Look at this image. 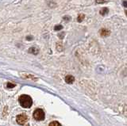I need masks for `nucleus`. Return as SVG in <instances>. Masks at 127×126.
Returning <instances> with one entry per match:
<instances>
[{
  "label": "nucleus",
  "mask_w": 127,
  "mask_h": 126,
  "mask_svg": "<svg viewBox=\"0 0 127 126\" xmlns=\"http://www.w3.org/2000/svg\"><path fill=\"white\" fill-rule=\"evenodd\" d=\"M33 117L37 121H43L45 119V113L41 109H37L33 113Z\"/></svg>",
  "instance_id": "2"
},
{
  "label": "nucleus",
  "mask_w": 127,
  "mask_h": 126,
  "mask_svg": "<svg viewBox=\"0 0 127 126\" xmlns=\"http://www.w3.org/2000/svg\"><path fill=\"white\" fill-rule=\"evenodd\" d=\"M14 84H10V83H8L7 84V87H14Z\"/></svg>",
  "instance_id": "11"
},
{
  "label": "nucleus",
  "mask_w": 127,
  "mask_h": 126,
  "mask_svg": "<svg viewBox=\"0 0 127 126\" xmlns=\"http://www.w3.org/2000/svg\"><path fill=\"white\" fill-rule=\"evenodd\" d=\"M74 80H75L74 77L71 76H67L65 77V81H66L67 83H69V84L72 83V82H74Z\"/></svg>",
  "instance_id": "4"
},
{
  "label": "nucleus",
  "mask_w": 127,
  "mask_h": 126,
  "mask_svg": "<svg viewBox=\"0 0 127 126\" xmlns=\"http://www.w3.org/2000/svg\"><path fill=\"white\" fill-rule=\"evenodd\" d=\"M16 121H17L18 124L20 125H23L26 123V121H28V117L26 115V114H19V115L17 116L16 117Z\"/></svg>",
  "instance_id": "3"
},
{
  "label": "nucleus",
  "mask_w": 127,
  "mask_h": 126,
  "mask_svg": "<svg viewBox=\"0 0 127 126\" xmlns=\"http://www.w3.org/2000/svg\"><path fill=\"white\" fill-rule=\"evenodd\" d=\"M83 18H84V15H83V14H80L79 16V18H78V21L80 22H82V20L83 19Z\"/></svg>",
  "instance_id": "8"
},
{
  "label": "nucleus",
  "mask_w": 127,
  "mask_h": 126,
  "mask_svg": "<svg viewBox=\"0 0 127 126\" xmlns=\"http://www.w3.org/2000/svg\"><path fill=\"white\" fill-rule=\"evenodd\" d=\"M26 126H30V125H26Z\"/></svg>",
  "instance_id": "12"
},
{
  "label": "nucleus",
  "mask_w": 127,
  "mask_h": 126,
  "mask_svg": "<svg viewBox=\"0 0 127 126\" xmlns=\"http://www.w3.org/2000/svg\"><path fill=\"white\" fill-rule=\"evenodd\" d=\"M107 12H109V10H108V9H107V8H103L102 10H100V14L102 15H104V14H107Z\"/></svg>",
  "instance_id": "7"
},
{
  "label": "nucleus",
  "mask_w": 127,
  "mask_h": 126,
  "mask_svg": "<svg viewBox=\"0 0 127 126\" xmlns=\"http://www.w3.org/2000/svg\"><path fill=\"white\" fill-rule=\"evenodd\" d=\"M49 126H61V125L60 124L58 121H53L49 124Z\"/></svg>",
  "instance_id": "6"
},
{
  "label": "nucleus",
  "mask_w": 127,
  "mask_h": 126,
  "mask_svg": "<svg viewBox=\"0 0 127 126\" xmlns=\"http://www.w3.org/2000/svg\"><path fill=\"white\" fill-rule=\"evenodd\" d=\"M100 33H101L102 36H103V37H107L110 34V32H109L108 30H106V29H102Z\"/></svg>",
  "instance_id": "5"
},
{
  "label": "nucleus",
  "mask_w": 127,
  "mask_h": 126,
  "mask_svg": "<svg viewBox=\"0 0 127 126\" xmlns=\"http://www.w3.org/2000/svg\"><path fill=\"white\" fill-rule=\"evenodd\" d=\"M63 28V27L61 26V25H57V26H56L55 28H54V29L55 30H60V29H61Z\"/></svg>",
  "instance_id": "9"
},
{
  "label": "nucleus",
  "mask_w": 127,
  "mask_h": 126,
  "mask_svg": "<svg viewBox=\"0 0 127 126\" xmlns=\"http://www.w3.org/2000/svg\"><path fill=\"white\" fill-rule=\"evenodd\" d=\"M105 2V0H96L97 3H102V2Z\"/></svg>",
  "instance_id": "10"
},
{
  "label": "nucleus",
  "mask_w": 127,
  "mask_h": 126,
  "mask_svg": "<svg viewBox=\"0 0 127 126\" xmlns=\"http://www.w3.org/2000/svg\"><path fill=\"white\" fill-rule=\"evenodd\" d=\"M18 101L20 105L24 108H30L32 104H33L32 98L30 96L26 95V94H22V95L20 96L18 98Z\"/></svg>",
  "instance_id": "1"
}]
</instances>
